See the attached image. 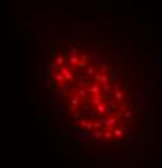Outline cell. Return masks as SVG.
I'll return each mask as SVG.
<instances>
[{
    "instance_id": "obj_4",
    "label": "cell",
    "mask_w": 162,
    "mask_h": 168,
    "mask_svg": "<svg viewBox=\"0 0 162 168\" xmlns=\"http://www.w3.org/2000/svg\"><path fill=\"white\" fill-rule=\"evenodd\" d=\"M54 62H55L58 66H63V65H67V57H65V55H55Z\"/></svg>"
},
{
    "instance_id": "obj_11",
    "label": "cell",
    "mask_w": 162,
    "mask_h": 168,
    "mask_svg": "<svg viewBox=\"0 0 162 168\" xmlns=\"http://www.w3.org/2000/svg\"><path fill=\"white\" fill-rule=\"evenodd\" d=\"M101 136H102L101 131H96V133L93 134V137H94V139H101Z\"/></svg>"
},
{
    "instance_id": "obj_3",
    "label": "cell",
    "mask_w": 162,
    "mask_h": 168,
    "mask_svg": "<svg viewBox=\"0 0 162 168\" xmlns=\"http://www.w3.org/2000/svg\"><path fill=\"white\" fill-rule=\"evenodd\" d=\"M78 63H80L78 55H67V65L68 66H76Z\"/></svg>"
},
{
    "instance_id": "obj_2",
    "label": "cell",
    "mask_w": 162,
    "mask_h": 168,
    "mask_svg": "<svg viewBox=\"0 0 162 168\" xmlns=\"http://www.w3.org/2000/svg\"><path fill=\"white\" fill-rule=\"evenodd\" d=\"M67 55H78L80 53V47H78L76 44H70V45H67Z\"/></svg>"
},
{
    "instance_id": "obj_12",
    "label": "cell",
    "mask_w": 162,
    "mask_h": 168,
    "mask_svg": "<svg viewBox=\"0 0 162 168\" xmlns=\"http://www.w3.org/2000/svg\"><path fill=\"white\" fill-rule=\"evenodd\" d=\"M21 12V7H20V2H16V13Z\"/></svg>"
},
{
    "instance_id": "obj_7",
    "label": "cell",
    "mask_w": 162,
    "mask_h": 168,
    "mask_svg": "<svg viewBox=\"0 0 162 168\" xmlns=\"http://www.w3.org/2000/svg\"><path fill=\"white\" fill-rule=\"evenodd\" d=\"M94 73H96V70H94L93 66H88V68H86V76H93Z\"/></svg>"
},
{
    "instance_id": "obj_6",
    "label": "cell",
    "mask_w": 162,
    "mask_h": 168,
    "mask_svg": "<svg viewBox=\"0 0 162 168\" xmlns=\"http://www.w3.org/2000/svg\"><path fill=\"white\" fill-rule=\"evenodd\" d=\"M88 92H89V94H94V95H99V86H97V84L89 86L88 87Z\"/></svg>"
},
{
    "instance_id": "obj_9",
    "label": "cell",
    "mask_w": 162,
    "mask_h": 168,
    "mask_svg": "<svg viewBox=\"0 0 162 168\" xmlns=\"http://www.w3.org/2000/svg\"><path fill=\"white\" fill-rule=\"evenodd\" d=\"M115 99H117V102L120 103V102H123V100H122V99H123V95H122V92L120 90H117V92H115Z\"/></svg>"
},
{
    "instance_id": "obj_8",
    "label": "cell",
    "mask_w": 162,
    "mask_h": 168,
    "mask_svg": "<svg viewBox=\"0 0 162 168\" xmlns=\"http://www.w3.org/2000/svg\"><path fill=\"white\" fill-rule=\"evenodd\" d=\"M86 95H88L86 89H78V97H86Z\"/></svg>"
},
{
    "instance_id": "obj_5",
    "label": "cell",
    "mask_w": 162,
    "mask_h": 168,
    "mask_svg": "<svg viewBox=\"0 0 162 168\" xmlns=\"http://www.w3.org/2000/svg\"><path fill=\"white\" fill-rule=\"evenodd\" d=\"M54 79H55V81L58 82V84H63V82L67 81V79H65V76L60 73V71H57V73H54Z\"/></svg>"
},
{
    "instance_id": "obj_1",
    "label": "cell",
    "mask_w": 162,
    "mask_h": 168,
    "mask_svg": "<svg viewBox=\"0 0 162 168\" xmlns=\"http://www.w3.org/2000/svg\"><path fill=\"white\" fill-rule=\"evenodd\" d=\"M57 42L55 44H50L47 45V52H45V57H47V62H54V58H55V50H57Z\"/></svg>"
},
{
    "instance_id": "obj_10",
    "label": "cell",
    "mask_w": 162,
    "mask_h": 168,
    "mask_svg": "<svg viewBox=\"0 0 162 168\" xmlns=\"http://www.w3.org/2000/svg\"><path fill=\"white\" fill-rule=\"evenodd\" d=\"M80 103V99L76 97V95H73V99H71V105H78Z\"/></svg>"
},
{
    "instance_id": "obj_13",
    "label": "cell",
    "mask_w": 162,
    "mask_h": 168,
    "mask_svg": "<svg viewBox=\"0 0 162 168\" xmlns=\"http://www.w3.org/2000/svg\"><path fill=\"white\" fill-rule=\"evenodd\" d=\"M115 136H122V131H120V129H115Z\"/></svg>"
}]
</instances>
